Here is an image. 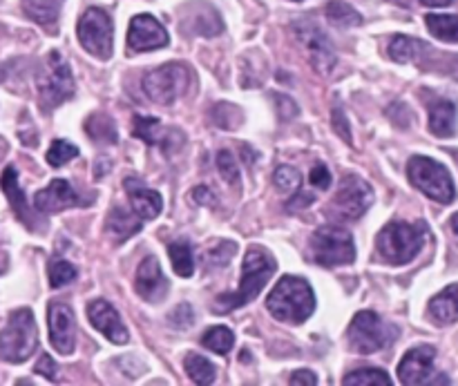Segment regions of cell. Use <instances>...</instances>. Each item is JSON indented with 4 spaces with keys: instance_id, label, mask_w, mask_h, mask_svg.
I'll use <instances>...</instances> for the list:
<instances>
[{
    "instance_id": "45",
    "label": "cell",
    "mask_w": 458,
    "mask_h": 386,
    "mask_svg": "<svg viewBox=\"0 0 458 386\" xmlns=\"http://www.w3.org/2000/svg\"><path fill=\"white\" fill-rule=\"evenodd\" d=\"M334 128L338 130L340 137L347 143H352V128L347 123V116H344L343 110H334Z\"/></svg>"
},
{
    "instance_id": "16",
    "label": "cell",
    "mask_w": 458,
    "mask_h": 386,
    "mask_svg": "<svg viewBox=\"0 0 458 386\" xmlns=\"http://www.w3.org/2000/svg\"><path fill=\"white\" fill-rule=\"evenodd\" d=\"M74 206L89 204L74 190V186H72L70 181H65V179H54L47 188H43V190H38L34 195V208L45 214L61 213V210L74 208Z\"/></svg>"
},
{
    "instance_id": "27",
    "label": "cell",
    "mask_w": 458,
    "mask_h": 386,
    "mask_svg": "<svg viewBox=\"0 0 458 386\" xmlns=\"http://www.w3.org/2000/svg\"><path fill=\"white\" fill-rule=\"evenodd\" d=\"M429 34L445 43H458V16L452 13H428L425 16Z\"/></svg>"
},
{
    "instance_id": "6",
    "label": "cell",
    "mask_w": 458,
    "mask_h": 386,
    "mask_svg": "<svg viewBox=\"0 0 458 386\" xmlns=\"http://www.w3.org/2000/svg\"><path fill=\"white\" fill-rule=\"evenodd\" d=\"M407 177L429 199L438 201V204L454 201L456 190L452 174L438 161L429 159V156H411L410 164H407Z\"/></svg>"
},
{
    "instance_id": "46",
    "label": "cell",
    "mask_w": 458,
    "mask_h": 386,
    "mask_svg": "<svg viewBox=\"0 0 458 386\" xmlns=\"http://www.w3.org/2000/svg\"><path fill=\"white\" fill-rule=\"evenodd\" d=\"M289 384L291 386H316L318 378H316V373H311V371H295V373L291 375Z\"/></svg>"
},
{
    "instance_id": "51",
    "label": "cell",
    "mask_w": 458,
    "mask_h": 386,
    "mask_svg": "<svg viewBox=\"0 0 458 386\" xmlns=\"http://www.w3.org/2000/svg\"><path fill=\"white\" fill-rule=\"evenodd\" d=\"M452 152V156H454V159H456V164H458V150H450Z\"/></svg>"
},
{
    "instance_id": "15",
    "label": "cell",
    "mask_w": 458,
    "mask_h": 386,
    "mask_svg": "<svg viewBox=\"0 0 458 386\" xmlns=\"http://www.w3.org/2000/svg\"><path fill=\"white\" fill-rule=\"evenodd\" d=\"M49 322V342L61 356H70L76 344V322L74 313L67 304L54 302L47 311Z\"/></svg>"
},
{
    "instance_id": "18",
    "label": "cell",
    "mask_w": 458,
    "mask_h": 386,
    "mask_svg": "<svg viewBox=\"0 0 458 386\" xmlns=\"http://www.w3.org/2000/svg\"><path fill=\"white\" fill-rule=\"evenodd\" d=\"M434 357H437V348L434 347H416L403 357L401 366H398V380L403 384H429L434 371Z\"/></svg>"
},
{
    "instance_id": "48",
    "label": "cell",
    "mask_w": 458,
    "mask_h": 386,
    "mask_svg": "<svg viewBox=\"0 0 458 386\" xmlns=\"http://www.w3.org/2000/svg\"><path fill=\"white\" fill-rule=\"evenodd\" d=\"M423 4H428V7H447V4H452V0H420Z\"/></svg>"
},
{
    "instance_id": "37",
    "label": "cell",
    "mask_w": 458,
    "mask_h": 386,
    "mask_svg": "<svg viewBox=\"0 0 458 386\" xmlns=\"http://www.w3.org/2000/svg\"><path fill=\"white\" fill-rule=\"evenodd\" d=\"M273 179H276V186L280 188L284 195L298 192L300 188H302V174L295 168H291V165H280V168L276 170V177Z\"/></svg>"
},
{
    "instance_id": "25",
    "label": "cell",
    "mask_w": 458,
    "mask_h": 386,
    "mask_svg": "<svg viewBox=\"0 0 458 386\" xmlns=\"http://www.w3.org/2000/svg\"><path fill=\"white\" fill-rule=\"evenodd\" d=\"M107 232L114 237V241H125L128 237H132L134 232L141 231V217L139 214H130L128 210L114 208L107 217Z\"/></svg>"
},
{
    "instance_id": "33",
    "label": "cell",
    "mask_w": 458,
    "mask_h": 386,
    "mask_svg": "<svg viewBox=\"0 0 458 386\" xmlns=\"http://www.w3.org/2000/svg\"><path fill=\"white\" fill-rule=\"evenodd\" d=\"M233 344H235V335L226 326H213V329H208L201 335V347L217 353V356H226L233 348Z\"/></svg>"
},
{
    "instance_id": "50",
    "label": "cell",
    "mask_w": 458,
    "mask_h": 386,
    "mask_svg": "<svg viewBox=\"0 0 458 386\" xmlns=\"http://www.w3.org/2000/svg\"><path fill=\"white\" fill-rule=\"evenodd\" d=\"M450 228H452V231H454V235H458V213L450 219Z\"/></svg>"
},
{
    "instance_id": "35",
    "label": "cell",
    "mask_w": 458,
    "mask_h": 386,
    "mask_svg": "<svg viewBox=\"0 0 458 386\" xmlns=\"http://www.w3.org/2000/svg\"><path fill=\"white\" fill-rule=\"evenodd\" d=\"M76 280V268L65 259H52L49 262V284L52 289H63Z\"/></svg>"
},
{
    "instance_id": "1",
    "label": "cell",
    "mask_w": 458,
    "mask_h": 386,
    "mask_svg": "<svg viewBox=\"0 0 458 386\" xmlns=\"http://www.w3.org/2000/svg\"><path fill=\"white\" fill-rule=\"evenodd\" d=\"M277 264L276 259L268 253H264L262 248H250L244 257V266H242V281L240 289L235 293H224L215 299V308L217 313H228L235 311V308L246 306L249 302H253L259 293H262L264 286L268 284V280L276 273Z\"/></svg>"
},
{
    "instance_id": "44",
    "label": "cell",
    "mask_w": 458,
    "mask_h": 386,
    "mask_svg": "<svg viewBox=\"0 0 458 386\" xmlns=\"http://www.w3.org/2000/svg\"><path fill=\"white\" fill-rule=\"evenodd\" d=\"M36 373L43 375V378H47V380H56V375H58L56 362H54L49 356H43L38 360V365H36Z\"/></svg>"
},
{
    "instance_id": "4",
    "label": "cell",
    "mask_w": 458,
    "mask_h": 386,
    "mask_svg": "<svg viewBox=\"0 0 458 386\" xmlns=\"http://www.w3.org/2000/svg\"><path fill=\"white\" fill-rule=\"evenodd\" d=\"M38 344L36 322L30 308H18L9 315L7 326L0 331V360L21 365L30 360Z\"/></svg>"
},
{
    "instance_id": "10",
    "label": "cell",
    "mask_w": 458,
    "mask_h": 386,
    "mask_svg": "<svg viewBox=\"0 0 458 386\" xmlns=\"http://www.w3.org/2000/svg\"><path fill=\"white\" fill-rule=\"evenodd\" d=\"M371 204H374V190L369 183L356 174H349L340 181L338 192L331 199L329 214L344 222H356L371 208Z\"/></svg>"
},
{
    "instance_id": "30",
    "label": "cell",
    "mask_w": 458,
    "mask_h": 386,
    "mask_svg": "<svg viewBox=\"0 0 458 386\" xmlns=\"http://www.w3.org/2000/svg\"><path fill=\"white\" fill-rule=\"evenodd\" d=\"M85 130H88L89 138L97 143H116V138H119L114 121L107 114H98V112L85 121Z\"/></svg>"
},
{
    "instance_id": "5",
    "label": "cell",
    "mask_w": 458,
    "mask_h": 386,
    "mask_svg": "<svg viewBox=\"0 0 458 386\" xmlns=\"http://www.w3.org/2000/svg\"><path fill=\"white\" fill-rule=\"evenodd\" d=\"M309 257L325 268L347 266L356 259L352 232L340 226H322L309 241Z\"/></svg>"
},
{
    "instance_id": "17",
    "label": "cell",
    "mask_w": 458,
    "mask_h": 386,
    "mask_svg": "<svg viewBox=\"0 0 458 386\" xmlns=\"http://www.w3.org/2000/svg\"><path fill=\"white\" fill-rule=\"evenodd\" d=\"M134 289L141 299L150 304L164 302L168 295V280H165L164 271H161L157 257H146L141 266L137 268V277H134Z\"/></svg>"
},
{
    "instance_id": "20",
    "label": "cell",
    "mask_w": 458,
    "mask_h": 386,
    "mask_svg": "<svg viewBox=\"0 0 458 386\" xmlns=\"http://www.w3.org/2000/svg\"><path fill=\"white\" fill-rule=\"evenodd\" d=\"M123 188H125V195H128L134 214H139L141 219L159 217L161 208H164L159 192L150 190V188H148L143 181H139L137 177L125 179Z\"/></svg>"
},
{
    "instance_id": "11",
    "label": "cell",
    "mask_w": 458,
    "mask_h": 386,
    "mask_svg": "<svg viewBox=\"0 0 458 386\" xmlns=\"http://www.w3.org/2000/svg\"><path fill=\"white\" fill-rule=\"evenodd\" d=\"M81 45L85 52L92 56L107 61L112 56V45H114V25H112L110 13L98 7H89L81 16L79 27H76Z\"/></svg>"
},
{
    "instance_id": "9",
    "label": "cell",
    "mask_w": 458,
    "mask_h": 386,
    "mask_svg": "<svg viewBox=\"0 0 458 386\" xmlns=\"http://www.w3.org/2000/svg\"><path fill=\"white\" fill-rule=\"evenodd\" d=\"M396 331L394 326H387L380 315H376L374 311H360L352 320L347 331L349 347L353 348L360 356H371V353H378L380 348H385L389 344V340H394Z\"/></svg>"
},
{
    "instance_id": "40",
    "label": "cell",
    "mask_w": 458,
    "mask_h": 386,
    "mask_svg": "<svg viewBox=\"0 0 458 386\" xmlns=\"http://www.w3.org/2000/svg\"><path fill=\"white\" fill-rule=\"evenodd\" d=\"M170 324L177 326L179 331H188L192 324H195V311L191 308V304H182V306L174 308L170 313Z\"/></svg>"
},
{
    "instance_id": "7",
    "label": "cell",
    "mask_w": 458,
    "mask_h": 386,
    "mask_svg": "<svg viewBox=\"0 0 458 386\" xmlns=\"http://www.w3.org/2000/svg\"><path fill=\"white\" fill-rule=\"evenodd\" d=\"M188 85H191L188 67L182 65V63H168V65H161L157 70L148 71L146 79H143V92H146V96L152 103L170 105L179 96H183Z\"/></svg>"
},
{
    "instance_id": "29",
    "label": "cell",
    "mask_w": 458,
    "mask_h": 386,
    "mask_svg": "<svg viewBox=\"0 0 458 386\" xmlns=\"http://www.w3.org/2000/svg\"><path fill=\"white\" fill-rule=\"evenodd\" d=\"M425 52V45L420 40L410 38V36H394L392 43H389V56L394 58L396 63H410L416 61L420 54Z\"/></svg>"
},
{
    "instance_id": "42",
    "label": "cell",
    "mask_w": 458,
    "mask_h": 386,
    "mask_svg": "<svg viewBox=\"0 0 458 386\" xmlns=\"http://www.w3.org/2000/svg\"><path fill=\"white\" fill-rule=\"evenodd\" d=\"M309 179H311L313 186L320 188V190H327V188L331 186V172H329V168H327L325 164L313 165V170H311V174H309Z\"/></svg>"
},
{
    "instance_id": "13",
    "label": "cell",
    "mask_w": 458,
    "mask_h": 386,
    "mask_svg": "<svg viewBox=\"0 0 458 386\" xmlns=\"http://www.w3.org/2000/svg\"><path fill=\"white\" fill-rule=\"evenodd\" d=\"M168 31L150 13H141L130 21L128 29V47L132 52H152L168 45Z\"/></svg>"
},
{
    "instance_id": "47",
    "label": "cell",
    "mask_w": 458,
    "mask_h": 386,
    "mask_svg": "<svg viewBox=\"0 0 458 386\" xmlns=\"http://www.w3.org/2000/svg\"><path fill=\"white\" fill-rule=\"evenodd\" d=\"M192 199L197 201V204H204V206H213L215 201H217V197L213 195V192L208 190L206 186H199L197 190H192Z\"/></svg>"
},
{
    "instance_id": "3",
    "label": "cell",
    "mask_w": 458,
    "mask_h": 386,
    "mask_svg": "<svg viewBox=\"0 0 458 386\" xmlns=\"http://www.w3.org/2000/svg\"><path fill=\"white\" fill-rule=\"evenodd\" d=\"M428 237L429 228L425 222H392L376 237V250L383 262L392 264V266H405L423 250Z\"/></svg>"
},
{
    "instance_id": "28",
    "label": "cell",
    "mask_w": 458,
    "mask_h": 386,
    "mask_svg": "<svg viewBox=\"0 0 458 386\" xmlns=\"http://www.w3.org/2000/svg\"><path fill=\"white\" fill-rule=\"evenodd\" d=\"M170 262H173L174 273L179 277H191L195 271V255H192V246L186 239H179L168 246Z\"/></svg>"
},
{
    "instance_id": "14",
    "label": "cell",
    "mask_w": 458,
    "mask_h": 386,
    "mask_svg": "<svg viewBox=\"0 0 458 386\" xmlns=\"http://www.w3.org/2000/svg\"><path fill=\"white\" fill-rule=\"evenodd\" d=\"M132 137L141 138V141L148 143V146L161 147L165 155L179 150L183 143V134L179 132V130L164 128L159 119H155V116H141V114H137L132 119Z\"/></svg>"
},
{
    "instance_id": "49",
    "label": "cell",
    "mask_w": 458,
    "mask_h": 386,
    "mask_svg": "<svg viewBox=\"0 0 458 386\" xmlns=\"http://www.w3.org/2000/svg\"><path fill=\"white\" fill-rule=\"evenodd\" d=\"M4 268H7V255L0 250V273H4Z\"/></svg>"
},
{
    "instance_id": "12",
    "label": "cell",
    "mask_w": 458,
    "mask_h": 386,
    "mask_svg": "<svg viewBox=\"0 0 458 386\" xmlns=\"http://www.w3.org/2000/svg\"><path fill=\"white\" fill-rule=\"evenodd\" d=\"M293 34L295 38L300 40V45L307 52L309 63L313 65V70L318 74H331V70L338 63V56H335V49L331 45L329 36L320 29L313 21H295L293 22Z\"/></svg>"
},
{
    "instance_id": "39",
    "label": "cell",
    "mask_w": 458,
    "mask_h": 386,
    "mask_svg": "<svg viewBox=\"0 0 458 386\" xmlns=\"http://www.w3.org/2000/svg\"><path fill=\"white\" fill-rule=\"evenodd\" d=\"M217 168H219V174H222L224 181L233 183V186H237V183H240V168H237L235 156H233L228 150H222L217 155Z\"/></svg>"
},
{
    "instance_id": "32",
    "label": "cell",
    "mask_w": 458,
    "mask_h": 386,
    "mask_svg": "<svg viewBox=\"0 0 458 386\" xmlns=\"http://www.w3.org/2000/svg\"><path fill=\"white\" fill-rule=\"evenodd\" d=\"M327 18L334 22L340 29H349V27H358L362 22V16L352 7L349 3H343V0H331L327 4Z\"/></svg>"
},
{
    "instance_id": "19",
    "label": "cell",
    "mask_w": 458,
    "mask_h": 386,
    "mask_svg": "<svg viewBox=\"0 0 458 386\" xmlns=\"http://www.w3.org/2000/svg\"><path fill=\"white\" fill-rule=\"evenodd\" d=\"M88 317L89 322H92L94 329H97L98 333L106 335L112 344H125L130 340L119 313H116V308L112 306L110 302H106V299H94L88 306Z\"/></svg>"
},
{
    "instance_id": "41",
    "label": "cell",
    "mask_w": 458,
    "mask_h": 386,
    "mask_svg": "<svg viewBox=\"0 0 458 386\" xmlns=\"http://www.w3.org/2000/svg\"><path fill=\"white\" fill-rule=\"evenodd\" d=\"M271 96H273V101H276L277 112H280V119L289 121V119H295V116H298V105H295L289 96H282V94H276V92H273Z\"/></svg>"
},
{
    "instance_id": "52",
    "label": "cell",
    "mask_w": 458,
    "mask_h": 386,
    "mask_svg": "<svg viewBox=\"0 0 458 386\" xmlns=\"http://www.w3.org/2000/svg\"><path fill=\"white\" fill-rule=\"evenodd\" d=\"M293 3H300V0H293Z\"/></svg>"
},
{
    "instance_id": "26",
    "label": "cell",
    "mask_w": 458,
    "mask_h": 386,
    "mask_svg": "<svg viewBox=\"0 0 458 386\" xmlns=\"http://www.w3.org/2000/svg\"><path fill=\"white\" fill-rule=\"evenodd\" d=\"M61 4L63 0H22V9H25L27 16L38 25L47 27V29H54V25H56Z\"/></svg>"
},
{
    "instance_id": "34",
    "label": "cell",
    "mask_w": 458,
    "mask_h": 386,
    "mask_svg": "<svg viewBox=\"0 0 458 386\" xmlns=\"http://www.w3.org/2000/svg\"><path fill=\"white\" fill-rule=\"evenodd\" d=\"M344 386H389L392 378L380 369H358L343 380Z\"/></svg>"
},
{
    "instance_id": "38",
    "label": "cell",
    "mask_w": 458,
    "mask_h": 386,
    "mask_svg": "<svg viewBox=\"0 0 458 386\" xmlns=\"http://www.w3.org/2000/svg\"><path fill=\"white\" fill-rule=\"evenodd\" d=\"M233 253H235V244H233V241H222V244H217V248L210 250L208 257H206V271H210V268L215 271V268L228 266Z\"/></svg>"
},
{
    "instance_id": "2",
    "label": "cell",
    "mask_w": 458,
    "mask_h": 386,
    "mask_svg": "<svg viewBox=\"0 0 458 386\" xmlns=\"http://www.w3.org/2000/svg\"><path fill=\"white\" fill-rule=\"evenodd\" d=\"M267 308L277 322L302 324L316 311V295L307 280L284 275L267 298Z\"/></svg>"
},
{
    "instance_id": "21",
    "label": "cell",
    "mask_w": 458,
    "mask_h": 386,
    "mask_svg": "<svg viewBox=\"0 0 458 386\" xmlns=\"http://www.w3.org/2000/svg\"><path fill=\"white\" fill-rule=\"evenodd\" d=\"M0 188H3V192L7 195L9 204H12V210L16 213V217L21 219L27 228H31V231H34L36 217H34V213H31L30 204H27L25 192H22V188L18 186V170L13 168V165H7V168H4L3 177H0Z\"/></svg>"
},
{
    "instance_id": "22",
    "label": "cell",
    "mask_w": 458,
    "mask_h": 386,
    "mask_svg": "<svg viewBox=\"0 0 458 386\" xmlns=\"http://www.w3.org/2000/svg\"><path fill=\"white\" fill-rule=\"evenodd\" d=\"M183 27L197 36H217L224 31L222 18L210 4H192L183 18Z\"/></svg>"
},
{
    "instance_id": "8",
    "label": "cell",
    "mask_w": 458,
    "mask_h": 386,
    "mask_svg": "<svg viewBox=\"0 0 458 386\" xmlns=\"http://www.w3.org/2000/svg\"><path fill=\"white\" fill-rule=\"evenodd\" d=\"M38 94L40 105L45 110H54L74 94V79L65 58L58 52H52L45 61V70L38 76Z\"/></svg>"
},
{
    "instance_id": "31",
    "label": "cell",
    "mask_w": 458,
    "mask_h": 386,
    "mask_svg": "<svg viewBox=\"0 0 458 386\" xmlns=\"http://www.w3.org/2000/svg\"><path fill=\"white\" fill-rule=\"evenodd\" d=\"M183 366H186L188 378L199 386L213 384L215 378H217V373H215V366L210 365L204 356H197V353H188Z\"/></svg>"
},
{
    "instance_id": "24",
    "label": "cell",
    "mask_w": 458,
    "mask_h": 386,
    "mask_svg": "<svg viewBox=\"0 0 458 386\" xmlns=\"http://www.w3.org/2000/svg\"><path fill=\"white\" fill-rule=\"evenodd\" d=\"M428 311L441 324H454V322H458V284L447 286L437 298L429 299Z\"/></svg>"
},
{
    "instance_id": "23",
    "label": "cell",
    "mask_w": 458,
    "mask_h": 386,
    "mask_svg": "<svg viewBox=\"0 0 458 386\" xmlns=\"http://www.w3.org/2000/svg\"><path fill=\"white\" fill-rule=\"evenodd\" d=\"M429 130L434 137L450 138L456 134V105L445 98L429 103Z\"/></svg>"
},
{
    "instance_id": "43",
    "label": "cell",
    "mask_w": 458,
    "mask_h": 386,
    "mask_svg": "<svg viewBox=\"0 0 458 386\" xmlns=\"http://www.w3.org/2000/svg\"><path fill=\"white\" fill-rule=\"evenodd\" d=\"M313 201H316V197L309 195V192H304L302 188H300L298 192H295V197H291L289 204H286V210L289 213H298L300 208H307V206H311Z\"/></svg>"
},
{
    "instance_id": "36",
    "label": "cell",
    "mask_w": 458,
    "mask_h": 386,
    "mask_svg": "<svg viewBox=\"0 0 458 386\" xmlns=\"http://www.w3.org/2000/svg\"><path fill=\"white\" fill-rule=\"evenodd\" d=\"M76 156H79V147L67 141H54L47 150V164L52 168H61L67 161L76 159Z\"/></svg>"
}]
</instances>
